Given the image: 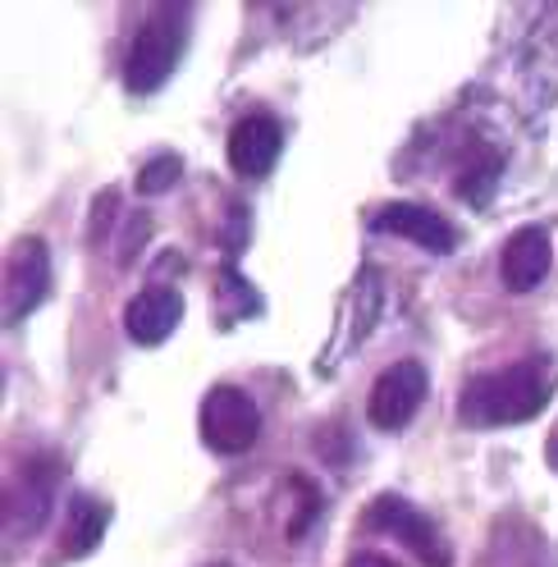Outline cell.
Segmentation results:
<instances>
[{"label":"cell","mask_w":558,"mask_h":567,"mask_svg":"<svg viewBox=\"0 0 558 567\" xmlns=\"http://www.w3.org/2000/svg\"><path fill=\"white\" fill-rule=\"evenodd\" d=\"M554 394V375L549 362L527 358L513 362L504 371H485L476 375L463 394H458V421L467 425H517L536 416Z\"/></svg>","instance_id":"1"},{"label":"cell","mask_w":558,"mask_h":567,"mask_svg":"<svg viewBox=\"0 0 558 567\" xmlns=\"http://www.w3.org/2000/svg\"><path fill=\"white\" fill-rule=\"evenodd\" d=\"M188 28H193V10L188 6H161L128 47V60H124V83L128 92H156L174 64L184 60V47H188Z\"/></svg>","instance_id":"2"},{"label":"cell","mask_w":558,"mask_h":567,"mask_svg":"<svg viewBox=\"0 0 558 567\" xmlns=\"http://www.w3.org/2000/svg\"><path fill=\"white\" fill-rule=\"evenodd\" d=\"M261 435V412L252 403V394H242L238 384H216L211 394L202 399V440L206 449H216L225 457L248 453Z\"/></svg>","instance_id":"3"},{"label":"cell","mask_w":558,"mask_h":567,"mask_svg":"<svg viewBox=\"0 0 558 567\" xmlns=\"http://www.w3.org/2000/svg\"><path fill=\"white\" fill-rule=\"evenodd\" d=\"M362 522H366V530H380V536H394L399 545H407L426 567H448V558H453L440 526L426 513H416L407 499H399V494H380Z\"/></svg>","instance_id":"4"},{"label":"cell","mask_w":558,"mask_h":567,"mask_svg":"<svg viewBox=\"0 0 558 567\" xmlns=\"http://www.w3.org/2000/svg\"><path fill=\"white\" fill-rule=\"evenodd\" d=\"M431 394V375L422 362H394L380 371V380L371 384V399H366V416L375 431H403V425L422 412Z\"/></svg>","instance_id":"5"},{"label":"cell","mask_w":558,"mask_h":567,"mask_svg":"<svg viewBox=\"0 0 558 567\" xmlns=\"http://www.w3.org/2000/svg\"><path fill=\"white\" fill-rule=\"evenodd\" d=\"M279 152H285V128L270 111H252L242 115L234 128H229V142H225V156H229V169L238 179H266L275 169Z\"/></svg>","instance_id":"6"},{"label":"cell","mask_w":558,"mask_h":567,"mask_svg":"<svg viewBox=\"0 0 558 567\" xmlns=\"http://www.w3.org/2000/svg\"><path fill=\"white\" fill-rule=\"evenodd\" d=\"M46 289H51V252H46V243L42 238L14 243L10 266H6V316L10 321L28 316L46 298Z\"/></svg>","instance_id":"7"},{"label":"cell","mask_w":558,"mask_h":567,"mask_svg":"<svg viewBox=\"0 0 558 567\" xmlns=\"http://www.w3.org/2000/svg\"><path fill=\"white\" fill-rule=\"evenodd\" d=\"M371 225L380 234H394V238H407L416 247H426V252H453V247H458V229H453L440 210H431L422 202H390V206H380Z\"/></svg>","instance_id":"8"},{"label":"cell","mask_w":558,"mask_h":567,"mask_svg":"<svg viewBox=\"0 0 558 567\" xmlns=\"http://www.w3.org/2000/svg\"><path fill=\"white\" fill-rule=\"evenodd\" d=\"M179 321H184V298L174 293L169 284H152V289H143L124 307V330L143 348L165 343L174 330H179Z\"/></svg>","instance_id":"9"},{"label":"cell","mask_w":558,"mask_h":567,"mask_svg":"<svg viewBox=\"0 0 558 567\" xmlns=\"http://www.w3.org/2000/svg\"><path fill=\"white\" fill-rule=\"evenodd\" d=\"M554 266V243L545 229H517L508 243H504V252H499V275L513 293H531L536 284L549 275Z\"/></svg>","instance_id":"10"},{"label":"cell","mask_w":558,"mask_h":567,"mask_svg":"<svg viewBox=\"0 0 558 567\" xmlns=\"http://www.w3.org/2000/svg\"><path fill=\"white\" fill-rule=\"evenodd\" d=\"M51 499H55V463H28L19 485H10V494H6V522H10V530L38 536V526L51 513Z\"/></svg>","instance_id":"11"},{"label":"cell","mask_w":558,"mask_h":567,"mask_svg":"<svg viewBox=\"0 0 558 567\" xmlns=\"http://www.w3.org/2000/svg\"><path fill=\"white\" fill-rule=\"evenodd\" d=\"M101 536H106V504L74 499V508H69V522H64V554L69 558H83L87 549L101 545Z\"/></svg>","instance_id":"12"},{"label":"cell","mask_w":558,"mask_h":567,"mask_svg":"<svg viewBox=\"0 0 558 567\" xmlns=\"http://www.w3.org/2000/svg\"><path fill=\"white\" fill-rule=\"evenodd\" d=\"M184 174V161L179 156H156L143 174H137V193H165L174 179Z\"/></svg>","instance_id":"13"},{"label":"cell","mask_w":558,"mask_h":567,"mask_svg":"<svg viewBox=\"0 0 558 567\" xmlns=\"http://www.w3.org/2000/svg\"><path fill=\"white\" fill-rule=\"evenodd\" d=\"M348 567H399V563L385 558V554H375V549H362V554L348 558Z\"/></svg>","instance_id":"14"},{"label":"cell","mask_w":558,"mask_h":567,"mask_svg":"<svg viewBox=\"0 0 558 567\" xmlns=\"http://www.w3.org/2000/svg\"><path fill=\"white\" fill-rule=\"evenodd\" d=\"M549 467H554V472H558V431H554V435H549Z\"/></svg>","instance_id":"15"},{"label":"cell","mask_w":558,"mask_h":567,"mask_svg":"<svg viewBox=\"0 0 558 567\" xmlns=\"http://www.w3.org/2000/svg\"><path fill=\"white\" fill-rule=\"evenodd\" d=\"M211 567H229V563H211Z\"/></svg>","instance_id":"16"}]
</instances>
